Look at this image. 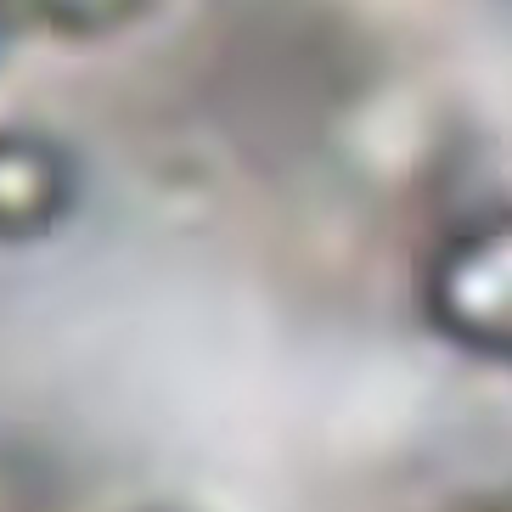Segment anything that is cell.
Here are the masks:
<instances>
[{
  "label": "cell",
  "instance_id": "1",
  "mask_svg": "<svg viewBox=\"0 0 512 512\" xmlns=\"http://www.w3.org/2000/svg\"><path fill=\"white\" fill-rule=\"evenodd\" d=\"M428 299L451 338L512 366V209L456 231L439 248Z\"/></svg>",
  "mask_w": 512,
  "mask_h": 512
},
{
  "label": "cell",
  "instance_id": "2",
  "mask_svg": "<svg viewBox=\"0 0 512 512\" xmlns=\"http://www.w3.org/2000/svg\"><path fill=\"white\" fill-rule=\"evenodd\" d=\"M473 512H512V490H507V496H490V501H479Z\"/></svg>",
  "mask_w": 512,
  "mask_h": 512
}]
</instances>
